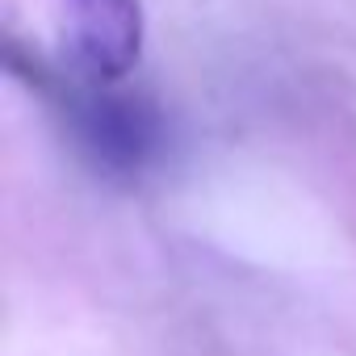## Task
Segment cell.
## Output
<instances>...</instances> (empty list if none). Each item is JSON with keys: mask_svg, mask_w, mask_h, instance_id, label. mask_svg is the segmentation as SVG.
Segmentation results:
<instances>
[{"mask_svg": "<svg viewBox=\"0 0 356 356\" xmlns=\"http://www.w3.org/2000/svg\"><path fill=\"white\" fill-rule=\"evenodd\" d=\"M59 97L67 113V130L80 147V155L113 176V181H138V176L163 155L168 126L159 105L147 92L122 88V84H63L51 92Z\"/></svg>", "mask_w": 356, "mask_h": 356, "instance_id": "cell-1", "label": "cell"}, {"mask_svg": "<svg viewBox=\"0 0 356 356\" xmlns=\"http://www.w3.org/2000/svg\"><path fill=\"white\" fill-rule=\"evenodd\" d=\"M76 72L92 84H122L143 51L138 0H59Z\"/></svg>", "mask_w": 356, "mask_h": 356, "instance_id": "cell-2", "label": "cell"}]
</instances>
